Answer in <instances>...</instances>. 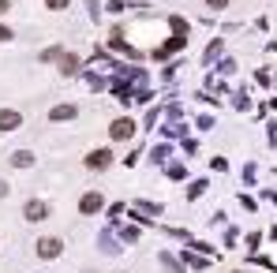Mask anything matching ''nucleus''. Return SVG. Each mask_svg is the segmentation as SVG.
<instances>
[{
	"mask_svg": "<svg viewBox=\"0 0 277 273\" xmlns=\"http://www.w3.org/2000/svg\"><path fill=\"white\" fill-rule=\"evenodd\" d=\"M109 165H112L109 150H94V154H87V168L90 172H101V168H109Z\"/></svg>",
	"mask_w": 277,
	"mask_h": 273,
	"instance_id": "nucleus-1",
	"label": "nucleus"
},
{
	"mask_svg": "<svg viewBox=\"0 0 277 273\" xmlns=\"http://www.w3.org/2000/svg\"><path fill=\"white\" fill-rule=\"evenodd\" d=\"M60 251H64V243L56 240V236H45V240H37V255H42V258H56Z\"/></svg>",
	"mask_w": 277,
	"mask_h": 273,
	"instance_id": "nucleus-2",
	"label": "nucleus"
},
{
	"mask_svg": "<svg viewBox=\"0 0 277 273\" xmlns=\"http://www.w3.org/2000/svg\"><path fill=\"white\" fill-rule=\"evenodd\" d=\"M109 135H112V139H120V143H128V139L135 135V124H131V120H116V124L109 127Z\"/></svg>",
	"mask_w": 277,
	"mask_h": 273,
	"instance_id": "nucleus-3",
	"label": "nucleus"
},
{
	"mask_svg": "<svg viewBox=\"0 0 277 273\" xmlns=\"http://www.w3.org/2000/svg\"><path fill=\"white\" fill-rule=\"evenodd\" d=\"M79 210H83V213H98V210H101V195H98V191H90L87 199H83Z\"/></svg>",
	"mask_w": 277,
	"mask_h": 273,
	"instance_id": "nucleus-4",
	"label": "nucleus"
},
{
	"mask_svg": "<svg viewBox=\"0 0 277 273\" xmlns=\"http://www.w3.org/2000/svg\"><path fill=\"white\" fill-rule=\"evenodd\" d=\"M19 124H23L19 112H0V131H12V127H19Z\"/></svg>",
	"mask_w": 277,
	"mask_h": 273,
	"instance_id": "nucleus-5",
	"label": "nucleus"
},
{
	"mask_svg": "<svg viewBox=\"0 0 277 273\" xmlns=\"http://www.w3.org/2000/svg\"><path fill=\"white\" fill-rule=\"evenodd\" d=\"M45 213H49V206H45V202H30V206H26V217H30V221H42Z\"/></svg>",
	"mask_w": 277,
	"mask_h": 273,
	"instance_id": "nucleus-6",
	"label": "nucleus"
},
{
	"mask_svg": "<svg viewBox=\"0 0 277 273\" xmlns=\"http://www.w3.org/2000/svg\"><path fill=\"white\" fill-rule=\"evenodd\" d=\"M75 112H79L75 105H60V109H53V112H49V120H71Z\"/></svg>",
	"mask_w": 277,
	"mask_h": 273,
	"instance_id": "nucleus-7",
	"label": "nucleus"
},
{
	"mask_svg": "<svg viewBox=\"0 0 277 273\" xmlns=\"http://www.w3.org/2000/svg\"><path fill=\"white\" fill-rule=\"evenodd\" d=\"M75 68H79V60H75V56H64V64H60V71H64V75H71Z\"/></svg>",
	"mask_w": 277,
	"mask_h": 273,
	"instance_id": "nucleus-8",
	"label": "nucleus"
},
{
	"mask_svg": "<svg viewBox=\"0 0 277 273\" xmlns=\"http://www.w3.org/2000/svg\"><path fill=\"white\" fill-rule=\"evenodd\" d=\"M12 161H15L19 168H26V165H30V161H34V154H26V150H23V154H15V157H12Z\"/></svg>",
	"mask_w": 277,
	"mask_h": 273,
	"instance_id": "nucleus-9",
	"label": "nucleus"
},
{
	"mask_svg": "<svg viewBox=\"0 0 277 273\" xmlns=\"http://www.w3.org/2000/svg\"><path fill=\"white\" fill-rule=\"evenodd\" d=\"M0 41H12V30H8V26H0Z\"/></svg>",
	"mask_w": 277,
	"mask_h": 273,
	"instance_id": "nucleus-10",
	"label": "nucleus"
},
{
	"mask_svg": "<svg viewBox=\"0 0 277 273\" xmlns=\"http://www.w3.org/2000/svg\"><path fill=\"white\" fill-rule=\"evenodd\" d=\"M45 4H49V8H64L68 0H45Z\"/></svg>",
	"mask_w": 277,
	"mask_h": 273,
	"instance_id": "nucleus-11",
	"label": "nucleus"
},
{
	"mask_svg": "<svg viewBox=\"0 0 277 273\" xmlns=\"http://www.w3.org/2000/svg\"><path fill=\"white\" fill-rule=\"evenodd\" d=\"M228 4V0H210V8H225Z\"/></svg>",
	"mask_w": 277,
	"mask_h": 273,
	"instance_id": "nucleus-12",
	"label": "nucleus"
},
{
	"mask_svg": "<svg viewBox=\"0 0 277 273\" xmlns=\"http://www.w3.org/2000/svg\"><path fill=\"white\" fill-rule=\"evenodd\" d=\"M8 8H12V4H8V0H0V15H4V12H8Z\"/></svg>",
	"mask_w": 277,
	"mask_h": 273,
	"instance_id": "nucleus-13",
	"label": "nucleus"
},
{
	"mask_svg": "<svg viewBox=\"0 0 277 273\" xmlns=\"http://www.w3.org/2000/svg\"><path fill=\"white\" fill-rule=\"evenodd\" d=\"M4 195H8V184H0V199H4Z\"/></svg>",
	"mask_w": 277,
	"mask_h": 273,
	"instance_id": "nucleus-14",
	"label": "nucleus"
}]
</instances>
